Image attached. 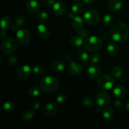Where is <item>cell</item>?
<instances>
[{
    "mask_svg": "<svg viewBox=\"0 0 129 129\" xmlns=\"http://www.w3.org/2000/svg\"><path fill=\"white\" fill-rule=\"evenodd\" d=\"M111 37L117 42H123L129 37V28L124 23L117 22L113 24L110 29Z\"/></svg>",
    "mask_w": 129,
    "mask_h": 129,
    "instance_id": "6da1fadb",
    "label": "cell"
},
{
    "mask_svg": "<svg viewBox=\"0 0 129 129\" xmlns=\"http://www.w3.org/2000/svg\"><path fill=\"white\" fill-rule=\"evenodd\" d=\"M59 87V81L55 77L47 76L41 79L40 88L43 91L52 93L56 91Z\"/></svg>",
    "mask_w": 129,
    "mask_h": 129,
    "instance_id": "7a4b0ae2",
    "label": "cell"
},
{
    "mask_svg": "<svg viewBox=\"0 0 129 129\" xmlns=\"http://www.w3.org/2000/svg\"><path fill=\"white\" fill-rule=\"evenodd\" d=\"M102 46V40L97 36H89L85 39L84 47L88 51L95 52L98 50Z\"/></svg>",
    "mask_w": 129,
    "mask_h": 129,
    "instance_id": "3957f363",
    "label": "cell"
},
{
    "mask_svg": "<svg viewBox=\"0 0 129 129\" xmlns=\"http://www.w3.org/2000/svg\"><path fill=\"white\" fill-rule=\"evenodd\" d=\"M98 86L102 90H110L115 86V80L111 76L103 74L98 78Z\"/></svg>",
    "mask_w": 129,
    "mask_h": 129,
    "instance_id": "277c9868",
    "label": "cell"
},
{
    "mask_svg": "<svg viewBox=\"0 0 129 129\" xmlns=\"http://www.w3.org/2000/svg\"><path fill=\"white\" fill-rule=\"evenodd\" d=\"M84 20L88 25H94L99 22L100 20V15L96 10L93 9L88 10L84 14Z\"/></svg>",
    "mask_w": 129,
    "mask_h": 129,
    "instance_id": "5b68a950",
    "label": "cell"
},
{
    "mask_svg": "<svg viewBox=\"0 0 129 129\" xmlns=\"http://www.w3.org/2000/svg\"><path fill=\"white\" fill-rule=\"evenodd\" d=\"M1 47L3 53L6 54H11L16 51L17 44L12 38H8L3 41Z\"/></svg>",
    "mask_w": 129,
    "mask_h": 129,
    "instance_id": "8992f818",
    "label": "cell"
},
{
    "mask_svg": "<svg viewBox=\"0 0 129 129\" xmlns=\"http://www.w3.org/2000/svg\"><path fill=\"white\" fill-rule=\"evenodd\" d=\"M16 39L17 42L21 45H25L29 43L31 35L28 30L26 28H20L16 31Z\"/></svg>",
    "mask_w": 129,
    "mask_h": 129,
    "instance_id": "52a82bcc",
    "label": "cell"
},
{
    "mask_svg": "<svg viewBox=\"0 0 129 129\" xmlns=\"http://www.w3.org/2000/svg\"><path fill=\"white\" fill-rule=\"evenodd\" d=\"M102 69L99 66L96 64H91L87 69V75L90 79L95 80L99 78Z\"/></svg>",
    "mask_w": 129,
    "mask_h": 129,
    "instance_id": "ba28073f",
    "label": "cell"
},
{
    "mask_svg": "<svg viewBox=\"0 0 129 129\" xmlns=\"http://www.w3.org/2000/svg\"><path fill=\"white\" fill-rule=\"evenodd\" d=\"M110 102V95L105 91L99 92L96 96V103L100 107H105Z\"/></svg>",
    "mask_w": 129,
    "mask_h": 129,
    "instance_id": "9c48e42d",
    "label": "cell"
},
{
    "mask_svg": "<svg viewBox=\"0 0 129 129\" xmlns=\"http://www.w3.org/2000/svg\"><path fill=\"white\" fill-rule=\"evenodd\" d=\"M68 72L69 74L74 76H80L83 73V66L79 63L76 62H72L69 63L68 68Z\"/></svg>",
    "mask_w": 129,
    "mask_h": 129,
    "instance_id": "30bf717a",
    "label": "cell"
},
{
    "mask_svg": "<svg viewBox=\"0 0 129 129\" xmlns=\"http://www.w3.org/2000/svg\"><path fill=\"white\" fill-rule=\"evenodd\" d=\"M31 73V68L30 66L23 65L18 69L17 75L19 78L21 79H25L28 78Z\"/></svg>",
    "mask_w": 129,
    "mask_h": 129,
    "instance_id": "8fae6325",
    "label": "cell"
},
{
    "mask_svg": "<svg viewBox=\"0 0 129 129\" xmlns=\"http://www.w3.org/2000/svg\"><path fill=\"white\" fill-rule=\"evenodd\" d=\"M58 110H59V108L56 103L54 102H49L47 103L46 105L45 106L44 113L46 115L52 117V116L55 115L57 113Z\"/></svg>",
    "mask_w": 129,
    "mask_h": 129,
    "instance_id": "7c38bea8",
    "label": "cell"
},
{
    "mask_svg": "<svg viewBox=\"0 0 129 129\" xmlns=\"http://www.w3.org/2000/svg\"><path fill=\"white\" fill-rule=\"evenodd\" d=\"M52 9L55 15L60 16L65 14L66 11V6L63 2L57 1V2L55 3L54 6H52Z\"/></svg>",
    "mask_w": 129,
    "mask_h": 129,
    "instance_id": "4fadbf2b",
    "label": "cell"
},
{
    "mask_svg": "<svg viewBox=\"0 0 129 129\" xmlns=\"http://www.w3.org/2000/svg\"><path fill=\"white\" fill-rule=\"evenodd\" d=\"M37 34L39 37L43 39H46L50 35V30L47 26L43 23L39 24L36 28Z\"/></svg>",
    "mask_w": 129,
    "mask_h": 129,
    "instance_id": "5bb4252c",
    "label": "cell"
},
{
    "mask_svg": "<svg viewBox=\"0 0 129 129\" xmlns=\"http://www.w3.org/2000/svg\"><path fill=\"white\" fill-rule=\"evenodd\" d=\"M26 23V19L25 16L22 15L18 16L15 20V23L11 26V30L13 31H17L20 28H22L23 26Z\"/></svg>",
    "mask_w": 129,
    "mask_h": 129,
    "instance_id": "9a60e30c",
    "label": "cell"
},
{
    "mask_svg": "<svg viewBox=\"0 0 129 129\" xmlns=\"http://www.w3.org/2000/svg\"><path fill=\"white\" fill-rule=\"evenodd\" d=\"M40 6V3L38 0H28L26 4V7L28 11L32 13L39 11Z\"/></svg>",
    "mask_w": 129,
    "mask_h": 129,
    "instance_id": "2e32d148",
    "label": "cell"
},
{
    "mask_svg": "<svg viewBox=\"0 0 129 129\" xmlns=\"http://www.w3.org/2000/svg\"><path fill=\"white\" fill-rule=\"evenodd\" d=\"M113 95L117 99H122L125 95V89L124 87L120 84L115 86L113 88Z\"/></svg>",
    "mask_w": 129,
    "mask_h": 129,
    "instance_id": "e0dca14e",
    "label": "cell"
},
{
    "mask_svg": "<svg viewBox=\"0 0 129 129\" xmlns=\"http://www.w3.org/2000/svg\"><path fill=\"white\" fill-rule=\"evenodd\" d=\"M108 8L113 12H117L121 10L123 5L122 0H109L108 3Z\"/></svg>",
    "mask_w": 129,
    "mask_h": 129,
    "instance_id": "ac0fdd59",
    "label": "cell"
},
{
    "mask_svg": "<svg viewBox=\"0 0 129 129\" xmlns=\"http://www.w3.org/2000/svg\"><path fill=\"white\" fill-rule=\"evenodd\" d=\"M84 20L80 16H74L72 19V26L75 30L79 31L84 26Z\"/></svg>",
    "mask_w": 129,
    "mask_h": 129,
    "instance_id": "d6986e66",
    "label": "cell"
},
{
    "mask_svg": "<svg viewBox=\"0 0 129 129\" xmlns=\"http://www.w3.org/2000/svg\"><path fill=\"white\" fill-rule=\"evenodd\" d=\"M35 115L34 111L32 110H26L21 112L20 114V119L25 122H30L35 117Z\"/></svg>",
    "mask_w": 129,
    "mask_h": 129,
    "instance_id": "ffe728a7",
    "label": "cell"
},
{
    "mask_svg": "<svg viewBox=\"0 0 129 129\" xmlns=\"http://www.w3.org/2000/svg\"><path fill=\"white\" fill-rule=\"evenodd\" d=\"M107 52L111 56H115L118 52V47L116 43L113 42H110L107 44Z\"/></svg>",
    "mask_w": 129,
    "mask_h": 129,
    "instance_id": "44dd1931",
    "label": "cell"
},
{
    "mask_svg": "<svg viewBox=\"0 0 129 129\" xmlns=\"http://www.w3.org/2000/svg\"><path fill=\"white\" fill-rule=\"evenodd\" d=\"M83 42H84V39L79 35L72 37L69 40V43L71 45L74 47H80L83 44Z\"/></svg>",
    "mask_w": 129,
    "mask_h": 129,
    "instance_id": "7402d4cb",
    "label": "cell"
},
{
    "mask_svg": "<svg viewBox=\"0 0 129 129\" xmlns=\"http://www.w3.org/2000/svg\"><path fill=\"white\" fill-rule=\"evenodd\" d=\"M103 118L107 120H111L115 116V112L113 110V108L111 107H105L104 109L103 110Z\"/></svg>",
    "mask_w": 129,
    "mask_h": 129,
    "instance_id": "603a6c76",
    "label": "cell"
},
{
    "mask_svg": "<svg viewBox=\"0 0 129 129\" xmlns=\"http://www.w3.org/2000/svg\"><path fill=\"white\" fill-rule=\"evenodd\" d=\"M65 64L60 60H56L51 64V69L54 71L55 72H61L65 69Z\"/></svg>",
    "mask_w": 129,
    "mask_h": 129,
    "instance_id": "cb8c5ba5",
    "label": "cell"
},
{
    "mask_svg": "<svg viewBox=\"0 0 129 129\" xmlns=\"http://www.w3.org/2000/svg\"><path fill=\"white\" fill-rule=\"evenodd\" d=\"M1 26L2 30H8L11 26V20L9 16H4L1 19Z\"/></svg>",
    "mask_w": 129,
    "mask_h": 129,
    "instance_id": "d4e9b609",
    "label": "cell"
},
{
    "mask_svg": "<svg viewBox=\"0 0 129 129\" xmlns=\"http://www.w3.org/2000/svg\"><path fill=\"white\" fill-rule=\"evenodd\" d=\"M40 93H41V88L35 86L31 87L28 90V95L31 98L39 96L40 94Z\"/></svg>",
    "mask_w": 129,
    "mask_h": 129,
    "instance_id": "484cf974",
    "label": "cell"
},
{
    "mask_svg": "<svg viewBox=\"0 0 129 129\" xmlns=\"http://www.w3.org/2000/svg\"><path fill=\"white\" fill-rule=\"evenodd\" d=\"M15 103L12 101H7L3 105V109L6 112H11L15 110Z\"/></svg>",
    "mask_w": 129,
    "mask_h": 129,
    "instance_id": "4316f807",
    "label": "cell"
},
{
    "mask_svg": "<svg viewBox=\"0 0 129 129\" xmlns=\"http://www.w3.org/2000/svg\"><path fill=\"white\" fill-rule=\"evenodd\" d=\"M83 9H84V7H83V5H82V3H76L74 5L72 6V12L74 14H76V15H78V14H80L83 12Z\"/></svg>",
    "mask_w": 129,
    "mask_h": 129,
    "instance_id": "83f0119b",
    "label": "cell"
},
{
    "mask_svg": "<svg viewBox=\"0 0 129 129\" xmlns=\"http://www.w3.org/2000/svg\"><path fill=\"white\" fill-rule=\"evenodd\" d=\"M112 75L115 79H119L122 75V69L119 66H115L112 68Z\"/></svg>",
    "mask_w": 129,
    "mask_h": 129,
    "instance_id": "f1b7e54d",
    "label": "cell"
},
{
    "mask_svg": "<svg viewBox=\"0 0 129 129\" xmlns=\"http://www.w3.org/2000/svg\"><path fill=\"white\" fill-rule=\"evenodd\" d=\"M82 104L87 108H92L94 106V102L93 98L89 96H85L82 99Z\"/></svg>",
    "mask_w": 129,
    "mask_h": 129,
    "instance_id": "f546056e",
    "label": "cell"
},
{
    "mask_svg": "<svg viewBox=\"0 0 129 129\" xmlns=\"http://www.w3.org/2000/svg\"><path fill=\"white\" fill-rule=\"evenodd\" d=\"M102 59V55L98 52H94L89 55V62L91 64H97Z\"/></svg>",
    "mask_w": 129,
    "mask_h": 129,
    "instance_id": "4dcf8cb0",
    "label": "cell"
},
{
    "mask_svg": "<svg viewBox=\"0 0 129 129\" xmlns=\"http://www.w3.org/2000/svg\"><path fill=\"white\" fill-rule=\"evenodd\" d=\"M113 16L111 13H107L103 16V24L105 26L111 25L113 22Z\"/></svg>",
    "mask_w": 129,
    "mask_h": 129,
    "instance_id": "1f68e13d",
    "label": "cell"
},
{
    "mask_svg": "<svg viewBox=\"0 0 129 129\" xmlns=\"http://www.w3.org/2000/svg\"><path fill=\"white\" fill-rule=\"evenodd\" d=\"M33 72L37 75H41L44 72V68L42 64H37L33 67Z\"/></svg>",
    "mask_w": 129,
    "mask_h": 129,
    "instance_id": "d6a6232c",
    "label": "cell"
},
{
    "mask_svg": "<svg viewBox=\"0 0 129 129\" xmlns=\"http://www.w3.org/2000/svg\"><path fill=\"white\" fill-rule=\"evenodd\" d=\"M78 58H79V59L81 61H82L84 63H86L88 61H89V55L86 52L84 51V50H81L78 54Z\"/></svg>",
    "mask_w": 129,
    "mask_h": 129,
    "instance_id": "836d02e7",
    "label": "cell"
},
{
    "mask_svg": "<svg viewBox=\"0 0 129 129\" xmlns=\"http://www.w3.org/2000/svg\"><path fill=\"white\" fill-rule=\"evenodd\" d=\"M48 13L45 11L41 10L39 12L38 14V18H39V21L42 23H44L45 21H47L48 18Z\"/></svg>",
    "mask_w": 129,
    "mask_h": 129,
    "instance_id": "e575fe53",
    "label": "cell"
},
{
    "mask_svg": "<svg viewBox=\"0 0 129 129\" xmlns=\"http://www.w3.org/2000/svg\"><path fill=\"white\" fill-rule=\"evenodd\" d=\"M56 101L59 104L63 105L67 101V96L63 93L59 94V95L57 96L56 97Z\"/></svg>",
    "mask_w": 129,
    "mask_h": 129,
    "instance_id": "d590c367",
    "label": "cell"
},
{
    "mask_svg": "<svg viewBox=\"0 0 129 129\" xmlns=\"http://www.w3.org/2000/svg\"><path fill=\"white\" fill-rule=\"evenodd\" d=\"M7 62L10 66H15L18 62L17 58H16V57L11 55V56H10L8 58Z\"/></svg>",
    "mask_w": 129,
    "mask_h": 129,
    "instance_id": "8d00e7d4",
    "label": "cell"
},
{
    "mask_svg": "<svg viewBox=\"0 0 129 129\" xmlns=\"http://www.w3.org/2000/svg\"><path fill=\"white\" fill-rule=\"evenodd\" d=\"M89 31H88V30H86V28H82L80 30H79L78 32V34L79 35H80L81 37L83 38V39H86L89 37Z\"/></svg>",
    "mask_w": 129,
    "mask_h": 129,
    "instance_id": "74e56055",
    "label": "cell"
},
{
    "mask_svg": "<svg viewBox=\"0 0 129 129\" xmlns=\"http://www.w3.org/2000/svg\"><path fill=\"white\" fill-rule=\"evenodd\" d=\"M113 105H114V107L116 108V109L121 110L123 108V105H123V103L122 102V101L118 100H116L115 102H114Z\"/></svg>",
    "mask_w": 129,
    "mask_h": 129,
    "instance_id": "f35d334b",
    "label": "cell"
},
{
    "mask_svg": "<svg viewBox=\"0 0 129 129\" xmlns=\"http://www.w3.org/2000/svg\"><path fill=\"white\" fill-rule=\"evenodd\" d=\"M40 107V103L38 102H35L31 104V109L34 111L38 110Z\"/></svg>",
    "mask_w": 129,
    "mask_h": 129,
    "instance_id": "ab89813d",
    "label": "cell"
},
{
    "mask_svg": "<svg viewBox=\"0 0 129 129\" xmlns=\"http://www.w3.org/2000/svg\"><path fill=\"white\" fill-rule=\"evenodd\" d=\"M55 2V0H46V4L49 6H53Z\"/></svg>",
    "mask_w": 129,
    "mask_h": 129,
    "instance_id": "60d3db41",
    "label": "cell"
},
{
    "mask_svg": "<svg viewBox=\"0 0 129 129\" xmlns=\"http://www.w3.org/2000/svg\"><path fill=\"white\" fill-rule=\"evenodd\" d=\"M83 3H84L85 5H92V4L94 2V0H83Z\"/></svg>",
    "mask_w": 129,
    "mask_h": 129,
    "instance_id": "b9f144b4",
    "label": "cell"
},
{
    "mask_svg": "<svg viewBox=\"0 0 129 129\" xmlns=\"http://www.w3.org/2000/svg\"><path fill=\"white\" fill-rule=\"evenodd\" d=\"M5 36H6V32H5V30H1V39H3L5 37Z\"/></svg>",
    "mask_w": 129,
    "mask_h": 129,
    "instance_id": "7bdbcfd3",
    "label": "cell"
},
{
    "mask_svg": "<svg viewBox=\"0 0 129 129\" xmlns=\"http://www.w3.org/2000/svg\"><path fill=\"white\" fill-rule=\"evenodd\" d=\"M73 13H70V12H69L68 13V17L69 18H72L73 19V18H74V15H73Z\"/></svg>",
    "mask_w": 129,
    "mask_h": 129,
    "instance_id": "ee69618b",
    "label": "cell"
},
{
    "mask_svg": "<svg viewBox=\"0 0 129 129\" xmlns=\"http://www.w3.org/2000/svg\"><path fill=\"white\" fill-rule=\"evenodd\" d=\"M126 108H127V110L129 111V100L127 101V103L126 104Z\"/></svg>",
    "mask_w": 129,
    "mask_h": 129,
    "instance_id": "f6af8a7d",
    "label": "cell"
},
{
    "mask_svg": "<svg viewBox=\"0 0 129 129\" xmlns=\"http://www.w3.org/2000/svg\"><path fill=\"white\" fill-rule=\"evenodd\" d=\"M74 1H80V0H74Z\"/></svg>",
    "mask_w": 129,
    "mask_h": 129,
    "instance_id": "bcb514c9",
    "label": "cell"
}]
</instances>
